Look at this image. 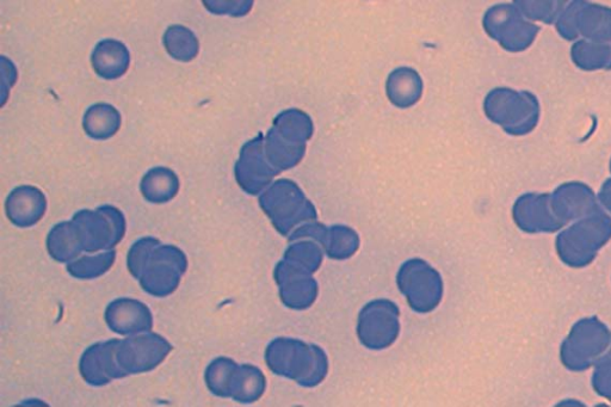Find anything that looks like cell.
<instances>
[{"instance_id":"6da1fadb","label":"cell","mask_w":611,"mask_h":407,"mask_svg":"<svg viewBox=\"0 0 611 407\" xmlns=\"http://www.w3.org/2000/svg\"><path fill=\"white\" fill-rule=\"evenodd\" d=\"M127 265L147 294L165 298L180 286L188 269V258L176 246L162 245L158 239L146 237L129 250Z\"/></svg>"},{"instance_id":"7a4b0ae2","label":"cell","mask_w":611,"mask_h":407,"mask_svg":"<svg viewBox=\"0 0 611 407\" xmlns=\"http://www.w3.org/2000/svg\"><path fill=\"white\" fill-rule=\"evenodd\" d=\"M313 134L311 117L299 109H288L276 116L267 139V158L274 168H293L304 156L306 141ZM280 171V170H279Z\"/></svg>"},{"instance_id":"3957f363","label":"cell","mask_w":611,"mask_h":407,"mask_svg":"<svg viewBox=\"0 0 611 407\" xmlns=\"http://www.w3.org/2000/svg\"><path fill=\"white\" fill-rule=\"evenodd\" d=\"M72 225L80 248L86 252L114 249L126 234V219L113 206L84 209L74 214Z\"/></svg>"},{"instance_id":"277c9868","label":"cell","mask_w":611,"mask_h":407,"mask_svg":"<svg viewBox=\"0 0 611 407\" xmlns=\"http://www.w3.org/2000/svg\"><path fill=\"white\" fill-rule=\"evenodd\" d=\"M259 203L281 234H287L300 220L317 218L312 203L305 199L298 185L288 180L276 182Z\"/></svg>"},{"instance_id":"5b68a950","label":"cell","mask_w":611,"mask_h":407,"mask_svg":"<svg viewBox=\"0 0 611 407\" xmlns=\"http://www.w3.org/2000/svg\"><path fill=\"white\" fill-rule=\"evenodd\" d=\"M172 349L169 341L158 333L132 336L120 342L117 361L127 376L147 373L162 365Z\"/></svg>"},{"instance_id":"8992f818","label":"cell","mask_w":611,"mask_h":407,"mask_svg":"<svg viewBox=\"0 0 611 407\" xmlns=\"http://www.w3.org/2000/svg\"><path fill=\"white\" fill-rule=\"evenodd\" d=\"M120 339H110L91 345L84 351L79 362V372L85 382L94 387H102L116 379L126 378V373L117 361V348Z\"/></svg>"},{"instance_id":"52a82bcc","label":"cell","mask_w":611,"mask_h":407,"mask_svg":"<svg viewBox=\"0 0 611 407\" xmlns=\"http://www.w3.org/2000/svg\"><path fill=\"white\" fill-rule=\"evenodd\" d=\"M263 143V135L259 134L257 138L245 144L234 169L238 184L250 195L261 193L274 176L280 174L279 170L265 162Z\"/></svg>"},{"instance_id":"ba28073f","label":"cell","mask_w":611,"mask_h":407,"mask_svg":"<svg viewBox=\"0 0 611 407\" xmlns=\"http://www.w3.org/2000/svg\"><path fill=\"white\" fill-rule=\"evenodd\" d=\"M108 328L119 335H135L153 328V316L144 302L121 298L111 301L104 313Z\"/></svg>"},{"instance_id":"9c48e42d","label":"cell","mask_w":611,"mask_h":407,"mask_svg":"<svg viewBox=\"0 0 611 407\" xmlns=\"http://www.w3.org/2000/svg\"><path fill=\"white\" fill-rule=\"evenodd\" d=\"M47 211L45 194L34 185H21L12 190L5 202V212L9 220L17 227H32L37 224Z\"/></svg>"},{"instance_id":"30bf717a","label":"cell","mask_w":611,"mask_h":407,"mask_svg":"<svg viewBox=\"0 0 611 407\" xmlns=\"http://www.w3.org/2000/svg\"><path fill=\"white\" fill-rule=\"evenodd\" d=\"M91 64L98 76L106 80H114L127 72L131 64V55L121 41L103 40L92 52Z\"/></svg>"},{"instance_id":"8fae6325","label":"cell","mask_w":611,"mask_h":407,"mask_svg":"<svg viewBox=\"0 0 611 407\" xmlns=\"http://www.w3.org/2000/svg\"><path fill=\"white\" fill-rule=\"evenodd\" d=\"M386 92L388 100L400 109L415 106L423 95V80L410 67H400L387 78Z\"/></svg>"},{"instance_id":"7c38bea8","label":"cell","mask_w":611,"mask_h":407,"mask_svg":"<svg viewBox=\"0 0 611 407\" xmlns=\"http://www.w3.org/2000/svg\"><path fill=\"white\" fill-rule=\"evenodd\" d=\"M140 190L148 202L163 205L175 199L180 191V180L174 171L164 166H157L144 176Z\"/></svg>"},{"instance_id":"4fadbf2b","label":"cell","mask_w":611,"mask_h":407,"mask_svg":"<svg viewBox=\"0 0 611 407\" xmlns=\"http://www.w3.org/2000/svg\"><path fill=\"white\" fill-rule=\"evenodd\" d=\"M121 114L106 103H98L86 111L83 127L91 139L107 140L113 138L121 127Z\"/></svg>"},{"instance_id":"5bb4252c","label":"cell","mask_w":611,"mask_h":407,"mask_svg":"<svg viewBox=\"0 0 611 407\" xmlns=\"http://www.w3.org/2000/svg\"><path fill=\"white\" fill-rule=\"evenodd\" d=\"M47 250L59 263H71L82 254L83 250L80 248L72 221L60 222L52 228L47 237Z\"/></svg>"},{"instance_id":"9a60e30c","label":"cell","mask_w":611,"mask_h":407,"mask_svg":"<svg viewBox=\"0 0 611 407\" xmlns=\"http://www.w3.org/2000/svg\"><path fill=\"white\" fill-rule=\"evenodd\" d=\"M265 380L261 370L253 366H239L234 376L231 398L238 403L250 404L262 396Z\"/></svg>"},{"instance_id":"2e32d148","label":"cell","mask_w":611,"mask_h":407,"mask_svg":"<svg viewBox=\"0 0 611 407\" xmlns=\"http://www.w3.org/2000/svg\"><path fill=\"white\" fill-rule=\"evenodd\" d=\"M164 46L172 58L188 63L197 57L200 43L191 30L182 26H172L164 34Z\"/></svg>"},{"instance_id":"e0dca14e","label":"cell","mask_w":611,"mask_h":407,"mask_svg":"<svg viewBox=\"0 0 611 407\" xmlns=\"http://www.w3.org/2000/svg\"><path fill=\"white\" fill-rule=\"evenodd\" d=\"M239 366L228 357H218L206 369L205 380L214 396L231 398L234 376Z\"/></svg>"},{"instance_id":"ac0fdd59","label":"cell","mask_w":611,"mask_h":407,"mask_svg":"<svg viewBox=\"0 0 611 407\" xmlns=\"http://www.w3.org/2000/svg\"><path fill=\"white\" fill-rule=\"evenodd\" d=\"M116 259V251L110 250L97 256H85L67 264V271L78 280H94L108 273Z\"/></svg>"},{"instance_id":"d6986e66","label":"cell","mask_w":611,"mask_h":407,"mask_svg":"<svg viewBox=\"0 0 611 407\" xmlns=\"http://www.w3.org/2000/svg\"><path fill=\"white\" fill-rule=\"evenodd\" d=\"M209 11L215 15H231L234 17L248 15L252 2H203Z\"/></svg>"}]
</instances>
